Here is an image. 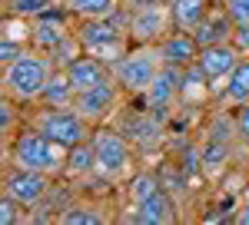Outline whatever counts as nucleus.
<instances>
[{
	"instance_id": "8",
	"label": "nucleus",
	"mask_w": 249,
	"mask_h": 225,
	"mask_svg": "<svg viewBox=\"0 0 249 225\" xmlns=\"http://www.w3.org/2000/svg\"><path fill=\"white\" fill-rule=\"evenodd\" d=\"M183 73L186 70H179V66H163L156 80L150 83V90L140 96V106L146 116H153V119H166L173 110H176V103H183Z\"/></svg>"
},
{
	"instance_id": "29",
	"label": "nucleus",
	"mask_w": 249,
	"mask_h": 225,
	"mask_svg": "<svg viewBox=\"0 0 249 225\" xmlns=\"http://www.w3.org/2000/svg\"><path fill=\"white\" fill-rule=\"evenodd\" d=\"M236 225H249V199L246 202H239V209H236V219H232Z\"/></svg>"
},
{
	"instance_id": "1",
	"label": "nucleus",
	"mask_w": 249,
	"mask_h": 225,
	"mask_svg": "<svg viewBox=\"0 0 249 225\" xmlns=\"http://www.w3.org/2000/svg\"><path fill=\"white\" fill-rule=\"evenodd\" d=\"M57 73V63L50 60L47 53H40V50H27V53H20L14 63H7L3 66V80H0V86H3V96H10V99H17L20 106H37L43 90H47V83L53 80Z\"/></svg>"
},
{
	"instance_id": "21",
	"label": "nucleus",
	"mask_w": 249,
	"mask_h": 225,
	"mask_svg": "<svg viewBox=\"0 0 249 225\" xmlns=\"http://www.w3.org/2000/svg\"><path fill=\"white\" fill-rule=\"evenodd\" d=\"M20 110H27V106H20L17 99H10V96L0 99V136H3V143H10V139L27 126V123L20 119Z\"/></svg>"
},
{
	"instance_id": "24",
	"label": "nucleus",
	"mask_w": 249,
	"mask_h": 225,
	"mask_svg": "<svg viewBox=\"0 0 249 225\" xmlns=\"http://www.w3.org/2000/svg\"><path fill=\"white\" fill-rule=\"evenodd\" d=\"M23 202L20 199H14L10 192H3L0 195V225H20V222H27V212H23Z\"/></svg>"
},
{
	"instance_id": "2",
	"label": "nucleus",
	"mask_w": 249,
	"mask_h": 225,
	"mask_svg": "<svg viewBox=\"0 0 249 225\" xmlns=\"http://www.w3.org/2000/svg\"><path fill=\"white\" fill-rule=\"evenodd\" d=\"M77 40L83 53L100 56L107 63H116L120 56L133 47L130 40V10L120 7L110 17H93V20H77Z\"/></svg>"
},
{
	"instance_id": "20",
	"label": "nucleus",
	"mask_w": 249,
	"mask_h": 225,
	"mask_svg": "<svg viewBox=\"0 0 249 225\" xmlns=\"http://www.w3.org/2000/svg\"><path fill=\"white\" fill-rule=\"evenodd\" d=\"M77 86H73V80L67 76V70H57L53 73V80L47 83V90H43V96H40V106H73L77 103Z\"/></svg>"
},
{
	"instance_id": "16",
	"label": "nucleus",
	"mask_w": 249,
	"mask_h": 225,
	"mask_svg": "<svg viewBox=\"0 0 249 225\" xmlns=\"http://www.w3.org/2000/svg\"><path fill=\"white\" fill-rule=\"evenodd\" d=\"M216 99H219V106H223V110H236V106L249 103V56L239 60V66L230 73V80L219 86Z\"/></svg>"
},
{
	"instance_id": "9",
	"label": "nucleus",
	"mask_w": 249,
	"mask_h": 225,
	"mask_svg": "<svg viewBox=\"0 0 249 225\" xmlns=\"http://www.w3.org/2000/svg\"><path fill=\"white\" fill-rule=\"evenodd\" d=\"M123 96L126 93L120 90V83H116V80H107V83H100V86L80 90L73 110H77L90 126H103V123H110V116L120 110Z\"/></svg>"
},
{
	"instance_id": "12",
	"label": "nucleus",
	"mask_w": 249,
	"mask_h": 225,
	"mask_svg": "<svg viewBox=\"0 0 249 225\" xmlns=\"http://www.w3.org/2000/svg\"><path fill=\"white\" fill-rule=\"evenodd\" d=\"M123 222H140V225H170L179 222V206L166 189L153 192L143 202H130V212H123Z\"/></svg>"
},
{
	"instance_id": "18",
	"label": "nucleus",
	"mask_w": 249,
	"mask_h": 225,
	"mask_svg": "<svg viewBox=\"0 0 249 225\" xmlns=\"http://www.w3.org/2000/svg\"><path fill=\"white\" fill-rule=\"evenodd\" d=\"M230 146L226 139H216L206 132V139H203V146H199V169L206 172V176H219L226 162H230Z\"/></svg>"
},
{
	"instance_id": "19",
	"label": "nucleus",
	"mask_w": 249,
	"mask_h": 225,
	"mask_svg": "<svg viewBox=\"0 0 249 225\" xmlns=\"http://www.w3.org/2000/svg\"><path fill=\"white\" fill-rule=\"evenodd\" d=\"M67 179H93L96 176V152H93V143H80L73 149L67 152V169H63Z\"/></svg>"
},
{
	"instance_id": "13",
	"label": "nucleus",
	"mask_w": 249,
	"mask_h": 225,
	"mask_svg": "<svg viewBox=\"0 0 249 225\" xmlns=\"http://www.w3.org/2000/svg\"><path fill=\"white\" fill-rule=\"evenodd\" d=\"M160 53H163V63L166 66L186 70V66L196 63V56H199V40H196V33H186V30H170L166 40L160 43Z\"/></svg>"
},
{
	"instance_id": "22",
	"label": "nucleus",
	"mask_w": 249,
	"mask_h": 225,
	"mask_svg": "<svg viewBox=\"0 0 249 225\" xmlns=\"http://www.w3.org/2000/svg\"><path fill=\"white\" fill-rule=\"evenodd\" d=\"M57 3H63V0H10V3H3V10L14 14V17H23V20H37L47 10H53Z\"/></svg>"
},
{
	"instance_id": "31",
	"label": "nucleus",
	"mask_w": 249,
	"mask_h": 225,
	"mask_svg": "<svg viewBox=\"0 0 249 225\" xmlns=\"http://www.w3.org/2000/svg\"><path fill=\"white\" fill-rule=\"evenodd\" d=\"M216 3H223V0H216Z\"/></svg>"
},
{
	"instance_id": "17",
	"label": "nucleus",
	"mask_w": 249,
	"mask_h": 225,
	"mask_svg": "<svg viewBox=\"0 0 249 225\" xmlns=\"http://www.w3.org/2000/svg\"><path fill=\"white\" fill-rule=\"evenodd\" d=\"M57 225H107L110 215L96 202H70V206L57 209Z\"/></svg>"
},
{
	"instance_id": "5",
	"label": "nucleus",
	"mask_w": 249,
	"mask_h": 225,
	"mask_svg": "<svg viewBox=\"0 0 249 225\" xmlns=\"http://www.w3.org/2000/svg\"><path fill=\"white\" fill-rule=\"evenodd\" d=\"M163 53H160V43H133L126 53L113 63V80L120 83V90L126 96H140L150 90V83L156 80V73L163 70Z\"/></svg>"
},
{
	"instance_id": "23",
	"label": "nucleus",
	"mask_w": 249,
	"mask_h": 225,
	"mask_svg": "<svg viewBox=\"0 0 249 225\" xmlns=\"http://www.w3.org/2000/svg\"><path fill=\"white\" fill-rule=\"evenodd\" d=\"M163 186H160V179L153 172H133L130 182H126V195H130V202H143V199H150Z\"/></svg>"
},
{
	"instance_id": "25",
	"label": "nucleus",
	"mask_w": 249,
	"mask_h": 225,
	"mask_svg": "<svg viewBox=\"0 0 249 225\" xmlns=\"http://www.w3.org/2000/svg\"><path fill=\"white\" fill-rule=\"evenodd\" d=\"M30 50V43L20 37H10V33H0V66H7V63H14L20 53H27Z\"/></svg>"
},
{
	"instance_id": "11",
	"label": "nucleus",
	"mask_w": 249,
	"mask_h": 225,
	"mask_svg": "<svg viewBox=\"0 0 249 225\" xmlns=\"http://www.w3.org/2000/svg\"><path fill=\"white\" fill-rule=\"evenodd\" d=\"M170 30H173V17L166 0L130 10V40L133 43H163Z\"/></svg>"
},
{
	"instance_id": "27",
	"label": "nucleus",
	"mask_w": 249,
	"mask_h": 225,
	"mask_svg": "<svg viewBox=\"0 0 249 225\" xmlns=\"http://www.w3.org/2000/svg\"><path fill=\"white\" fill-rule=\"evenodd\" d=\"M236 23H249V0H223Z\"/></svg>"
},
{
	"instance_id": "26",
	"label": "nucleus",
	"mask_w": 249,
	"mask_h": 225,
	"mask_svg": "<svg viewBox=\"0 0 249 225\" xmlns=\"http://www.w3.org/2000/svg\"><path fill=\"white\" fill-rule=\"evenodd\" d=\"M232 123H236V136L249 146V103H243V106L232 110Z\"/></svg>"
},
{
	"instance_id": "6",
	"label": "nucleus",
	"mask_w": 249,
	"mask_h": 225,
	"mask_svg": "<svg viewBox=\"0 0 249 225\" xmlns=\"http://www.w3.org/2000/svg\"><path fill=\"white\" fill-rule=\"evenodd\" d=\"M30 126H37L43 136H50L53 143H60L63 149H73L80 143H87L93 136V126L80 116L73 106H30V116H27Z\"/></svg>"
},
{
	"instance_id": "3",
	"label": "nucleus",
	"mask_w": 249,
	"mask_h": 225,
	"mask_svg": "<svg viewBox=\"0 0 249 225\" xmlns=\"http://www.w3.org/2000/svg\"><path fill=\"white\" fill-rule=\"evenodd\" d=\"M67 152L60 143H53L50 136H43L37 126H23V129L10 139V143H3V162H17V166H30V169H40V172H47V176H63V169H67Z\"/></svg>"
},
{
	"instance_id": "32",
	"label": "nucleus",
	"mask_w": 249,
	"mask_h": 225,
	"mask_svg": "<svg viewBox=\"0 0 249 225\" xmlns=\"http://www.w3.org/2000/svg\"><path fill=\"white\" fill-rule=\"evenodd\" d=\"M3 3H10V0H3Z\"/></svg>"
},
{
	"instance_id": "30",
	"label": "nucleus",
	"mask_w": 249,
	"mask_h": 225,
	"mask_svg": "<svg viewBox=\"0 0 249 225\" xmlns=\"http://www.w3.org/2000/svg\"><path fill=\"white\" fill-rule=\"evenodd\" d=\"M150 3H160V0H123L126 10H140V7H150Z\"/></svg>"
},
{
	"instance_id": "33",
	"label": "nucleus",
	"mask_w": 249,
	"mask_h": 225,
	"mask_svg": "<svg viewBox=\"0 0 249 225\" xmlns=\"http://www.w3.org/2000/svg\"><path fill=\"white\" fill-rule=\"evenodd\" d=\"M63 3H67V0H63Z\"/></svg>"
},
{
	"instance_id": "15",
	"label": "nucleus",
	"mask_w": 249,
	"mask_h": 225,
	"mask_svg": "<svg viewBox=\"0 0 249 225\" xmlns=\"http://www.w3.org/2000/svg\"><path fill=\"white\" fill-rule=\"evenodd\" d=\"M232 30H236V20L230 17L226 3H216V0H213L206 20L196 27V40H199V47H210V43H226V40H232Z\"/></svg>"
},
{
	"instance_id": "28",
	"label": "nucleus",
	"mask_w": 249,
	"mask_h": 225,
	"mask_svg": "<svg viewBox=\"0 0 249 225\" xmlns=\"http://www.w3.org/2000/svg\"><path fill=\"white\" fill-rule=\"evenodd\" d=\"M232 43L239 47V53L249 56V23H236V30H232Z\"/></svg>"
},
{
	"instance_id": "10",
	"label": "nucleus",
	"mask_w": 249,
	"mask_h": 225,
	"mask_svg": "<svg viewBox=\"0 0 249 225\" xmlns=\"http://www.w3.org/2000/svg\"><path fill=\"white\" fill-rule=\"evenodd\" d=\"M239 60H243V53H239V47H236L232 40H226V43H210V47H199L196 66H199V73L210 80L213 96L219 93V86H223V83L230 80V73L239 66Z\"/></svg>"
},
{
	"instance_id": "14",
	"label": "nucleus",
	"mask_w": 249,
	"mask_h": 225,
	"mask_svg": "<svg viewBox=\"0 0 249 225\" xmlns=\"http://www.w3.org/2000/svg\"><path fill=\"white\" fill-rule=\"evenodd\" d=\"M67 76L73 80L77 90H90V86H100V83L113 80V63H107V60H100V56L83 53V56H77V60L67 66Z\"/></svg>"
},
{
	"instance_id": "7",
	"label": "nucleus",
	"mask_w": 249,
	"mask_h": 225,
	"mask_svg": "<svg viewBox=\"0 0 249 225\" xmlns=\"http://www.w3.org/2000/svg\"><path fill=\"white\" fill-rule=\"evenodd\" d=\"M50 189H53V176H47L40 169H30V166L3 162V192H10L14 199H20L27 209L43 206Z\"/></svg>"
},
{
	"instance_id": "4",
	"label": "nucleus",
	"mask_w": 249,
	"mask_h": 225,
	"mask_svg": "<svg viewBox=\"0 0 249 225\" xmlns=\"http://www.w3.org/2000/svg\"><path fill=\"white\" fill-rule=\"evenodd\" d=\"M93 152H96V176L107 182H130L136 172V152L126 139V132H116L113 126H93Z\"/></svg>"
}]
</instances>
